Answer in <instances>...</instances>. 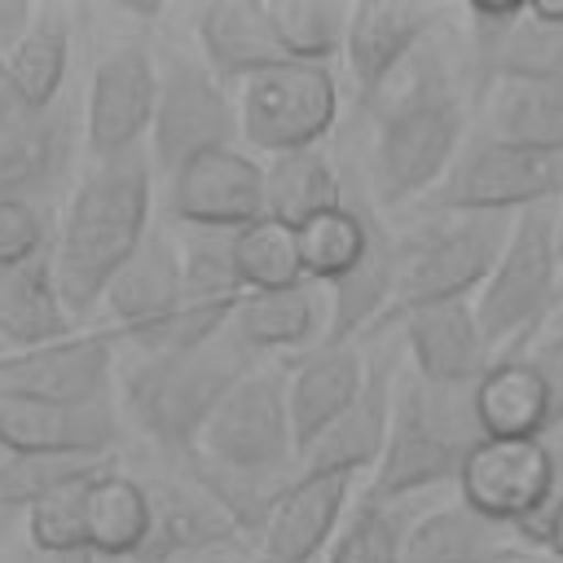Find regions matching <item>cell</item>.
<instances>
[{
  "mask_svg": "<svg viewBox=\"0 0 563 563\" xmlns=\"http://www.w3.org/2000/svg\"><path fill=\"white\" fill-rule=\"evenodd\" d=\"M374 119L369 194L378 207L427 198L466 145V106L449 57L427 40L409 66L365 106Z\"/></svg>",
  "mask_w": 563,
  "mask_h": 563,
  "instance_id": "6da1fadb",
  "label": "cell"
},
{
  "mask_svg": "<svg viewBox=\"0 0 563 563\" xmlns=\"http://www.w3.org/2000/svg\"><path fill=\"white\" fill-rule=\"evenodd\" d=\"M150 158L141 150L123 158H97L79 176L53 242V273L75 321L106 299L114 273L150 238Z\"/></svg>",
  "mask_w": 563,
  "mask_h": 563,
  "instance_id": "7a4b0ae2",
  "label": "cell"
},
{
  "mask_svg": "<svg viewBox=\"0 0 563 563\" xmlns=\"http://www.w3.org/2000/svg\"><path fill=\"white\" fill-rule=\"evenodd\" d=\"M255 365H264V356H255L233 325L185 352L136 356L123 369V413L163 462H180L202 444L207 422Z\"/></svg>",
  "mask_w": 563,
  "mask_h": 563,
  "instance_id": "3957f363",
  "label": "cell"
},
{
  "mask_svg": "<svg viewBox=\"0 0 563 563\" xmlns=\"http://www.w3.org/2000/svg\"><path fill=\"white\" fill-rule=\"evenodd\" d=\"M484 444L475 387H440L418 374L396 378L387 449L369 475V497L409 501L413 493L457 484L466 457Z\"/></svg>",
  "mask_w": 563,
  "mask_h": 563,
  "instance_id": "277c9868",
  "label": "cell"
},
{
  "mask_svg": "<svg viewBox=\"0 0 563 563\" xmlns=\"http://www.w3.org/2000/svg\"><path fill=\"white\" fill-rule=\"evenodd\" d=\"M510 229H515V216L427 211L422 224L400 233V282H396V299L387 317L378 321V330L400 325L418 308L457 303V299L479 295L510 242Z\"/></svg>",
  "mask_w": 563,
  "mask_h": 563,
  "instance_id": "5b68a950",
  "label": "cell"
},
{
  "mask_svg": "<svg viewBox=\"0 0 563 563\" xmlns=\"http://www.w3.org/2000/svg\"><path fill=\"white\" fill-rule=\"evenodd\" d=\"M559 295H563L559 211L532 207V211L515 216L510 242H506L493 277L475 295V312H479V325H484L493 352L510 347L501 356H519V347H528L541 334L550 312H559Z\"/></svg>",
  "mask_w": 563,
  "mask_h": 563,
  "instance_id": "8992f818",
  "label": "cell"
},
{
  "mask_svg": "<svg viewBox=\"0 0 563 563\" xmlns=\"http://www.w3.org/2000/svg\"><path fill=\"white\" fill-rule=\"evenodd\" d=\"M563 194V154H537L493 136L462 145L444 180L422 198L427 211L453 216H523L532 207H554Z\"/></svg>",
  "mask_w": 563,
  "mask_h": 563,
  "instance_id": "52a82bcc",
  "label": "cell"
},
{
  "mask_svg": "<svg viewBox=\"0 0 563 563\" xmlns=\"http://www.w3.org/2000/svg\"><path fill=\"white\" fill-rule=\"evenodd\" d=\"M198 453L211 462L242 471V475H268V479H295L299 475V440L286 396V374L277 365H255L216 409V418L202 431Z\"/></svg>",
  "mask_w": 563,
  "mask_h": 563,
  "instance_id": "ba28073f",
  "label": "cell"
},
{
  "mask_svg": "<svg viewBox=\"0 0 563 563\" xmlns=\"http://www.w3.org/2000/svg\"><path fill=\"white\" fill-rule=\"evenodd\" d=\"M457 501L519 537L563 501V440H484L462 475Z\"/></svg>",
  "mask_w": 563,
  "mask_h": 563,
  "instance_id": "9c48e42d",
  "label": "cell"
},
{
  "mask_svg": "<svg viewBox=\"0 0 563 563\" xmlns=\"http://www.w3.org/2000/svg\"><path fill=\"white\" fill-rule=\"evenodd\" d=\"M242 141V114L229 84H220L198 57H167L158 66V110L150 128L154 163L163 176H176L202 154L233 150Z\"/></svg>",
  "mask_w": 563,
  "mask_h": 563,
  "instance_id": "30bf717a",
  "label": "cell"
},
{
  "mask_svg": "<svg viewBox=\"0 0 563 563\" xmlns=\"http://www.w3.org/2000/svg\"><path fill=\"white\" fill-rule=\"evenodd\" d=\"M242 141L268 158L312 150L339 119V84L330 66L282 62L238 88Z\"/></svg>",
  "mask_w": 563,
  "mask_h": 563,
  "instance_id": "8fae6325",
  "label": "cell"
},
{
  "mask_svg": "<svg viewBox=\"0 0 563 563\" xmlns=\"http://www.w3.org/2000/svg\"><path fill=\"white\" fill-rule=\"evenodd\" d=\"M158 110V66L141 40L114 44L88 84L84 106V141L92 158H123L141 150Z\"/></svg>",
  "mask_w": 563,
  "mask_h": 563,
  "instance_id": "7c38bea8",
  "label": "cell"
},
{
  "mask_svg": "<svg viewBox=\"0 0 563 563\" xmlns=\"http://www.w3.org/2000/svg\"><path fill=\"white\" fill-rule=\"evenodd\" d=\"M114 343L119 334L110 325H92L31 352H9L0 356V391L57 405H110Z\"/></svg>",
  "mask_w": 563,
  "mask_h": 563,
  "instance_id": "4fadbf2b",
  "label": "cell"
},
{
  "mask_svg": "<svg viewBox=\"0 0 563 563\" xmlns=\"http://www.w3.org/2000/svg\"><path fill=\"white\" fill-rule=\"evenodd\" d=\"M167 216L176 229H246L268 216L264 167L246 150H216L167 176Z\"/></svg>",
  "mask_w": 563,
  "mask_h": 563,
  "instance_id": "5bb4252c",
  "label": "cell"
},
{
  "mask_svg": "<svg viewBox=\"0 0 563 563\" xmlns=\"http://www.w3.org/2000/svg\"><path fill=\"white\" fill-rule=\"evenodd\" d=\"M466 18L479 92L501 79L563 84V26L532 18V9L519 0H475Z\"/></svg>",
  "mask_w": 563,
  "mask_h": 563,
  "instance_id": "9a60e30c",
  "label": "cell"
},
{
  "mask_svg": "<svg viewBox=\"0 0 563 563\" xmlns=\"http://www.w3.org/2000/svg\"><path fill=\"white\" fill-rule=\"evenodd\" d=\"M70 167V119L62 106H31L0 62V202L48 194Z\"/></svg>",
  "mask_w": 563,
  "mask_h": 563,
  "instance_id": "2e32d148",
  "label": "cell"
},
{
  "mask_svg": "<svg viewBox=\"0 0 563 563\" xmlns=\"http://www.w3.org/2000/svg\"><path fill=\"white\" fill-rule=\"evenodd\" d=\"M435 9L413 0H356L347 18V70L356 84V101L369 106L431 40Z\"/></svg>",
  "mask_w": 563,
  "mask_h": 563,
  "instance_id": "e0dca14e",
  "label": "cell"
},
{
  "mask_svg": "<svg viewBox=\"0 0 563 563\" xmlns=\"http://www.w3.org/2000/svg\"><path fill=\"white\" fill-rule=\"evenodd\" d=\"M352 506V475H295L273 506L255 563H317Z\"/></svg>",
  "mask_w": 563,
  "mask_h": 563,
  "instance_id": "ac0fdd59",
  "label": "cell"
},
{
  "mask_svg": "<svg viewBox=\"0 0 563 563\" xmlns=\"http://www.w3.org/2000/svg\"><path fill=\"white\" fill-rule=\"evenodd\" d=\"M123 422L114 405H57L0 391L4 453H114Z\"/></svg>",
  "mask_w": 563,
  "mask_h": 563,
  "instance_id": "d6986e66",
  "label": "cell"
},
{
  "mask_svg": "<svg viewBox=\"0 0 563 563\" xmlns=\"http://www.w3.org/2000/svg\"><path fill=\"white\" fill-rule=\"evenodd\" d=\"M400 330L409 343L413 374L427 383H440V387H475L497 361V352L479 325L475 299L418 308L400 321Z\"/></svg>",
  "mask_w": 563,
  "mask_h": 563,
  "instance_id": "ffe728a7",
  "label": "cell"
},
{
  "mask_svg": "<svg viewBox=\"0 0 563 563\" xmlns=\"http://www.w3.org/2000/svg\"><path fill=\"white\" fill-rule=\"evenodd\" d=\"M185 295V268H180V246L163 233L150 229V238L136 246V255L114 273L110 290H106V312H110V330L119 339H128L132 347L154 334Z\"/></svg>",
  "mask_w": 563,
  "mask_h": 563,
  "instance_id": "44dd1931",
  "label": "cell"
},
{
  "mask_svg": "<svg viewBox=\"0 0 563 563\" xmlns=\"http://www.w3.org/2000/svg\"><path fill=\"white\" fill-rule=\"evenodd\" d=\"M145 488H150V532L128 563H176L242 545V532L180 475L145 479Z\"/></svg>",
  "mask_w": 563,
  "mask_h": 563,
  "instance_id": "7402d4cb",
  "label": "cell"
},
{
  "mask_svg": "<svg viewBox=\"0 0 563 563\" xmlns=\"http://www.w3.org/2000/svg\"><path fill=\"white\" fill-rule=\"evenodd\" d=\"M391 396H396L391 361H374L356 405L299 453V475H352L356 479L361 471H374L387 449V431H391Z\"/></svg>",
  "mask_w": 563,
  "mask_h": 563,
  "instance_id": "603a6c76",
  "label": "cell"
},
{
  "mask_svg": "<svg viewBox=\"0 0 563 563\" xmlns=\"http://www.w3.org/2000/svg\"><path fill=\"white\" fill-rule=\"evenodd\" d=\"M198 48L207 70L220 84H246L273 66L286 62L273 18H268V0H211L198 9Z\"/></svg>",
  "mask_w": 563,
  "mask_h": 563,
  "instance_id": "cb8c5ba5",
  "label": "cell"
},
{
  "mask_svg": "<svg viewBox=\"0 0 563 563\" xmlns=\"http://www.w3.org/2000/svg\"><path fill=\"white\" fill-rule=\"evenodd\" d=\"M365 378H369V365L361 361V352L352 343L347 347L321 343V347H312L286 374V396H290V418H295L299 453L317 435H325L356 405V396L365 391Z\"/></svg>",
  "mask_w": 563,
  "mask_h": 563,
  "instance_id": "d4e9b609",
  "label": "cell"
},
{
  "mask_svg": "<svg viewBox=\"0 0 563 563\" xmlns=\"http://www.w3.org/2000/svg\"><path fill=\"white\" fill-rule=\"evenodd\" d=\"M233 334L255 352H295V347H321L330 334V295L317 290V282L282 286V290H246L233 312Z\"/></svg>",
  "mask_w": 563,
  "mask_h": 563,
  "instance_id": "484cf974",
  "label": "cell"
},
{
  "mask_svg": "<svg viewBox=\"0 0 563 563\" xmlns=\"http://www.w3.org/2000/svg\"><path fill=\"white\" fill-rule=\"evenodd\" d=\"M70 334H75V317L62 299L53 251L0 277V343L9 352H31Z\"/></svg>",
  "mask_w": 563,
  "mask_h": 563,
  "instance_id": "4316f807",
  "label": "cell"
},
{
  "mask_svg": "<svg viewBox=\"0 0 563 563\" xmlns=\"http://www.w3.org/2000/svg\"><path fill=\"white\" fill-rule=\"evenodd\" d=\"M475 413L484 440H541L550 435V391L537 365L519 356H497L493 369L475 383Z\"/></svg>",
  "mask_w": 563,
  "mask_h": 563,
  "instance_id": "83f0119b",
  "label": "cell"
},
{
  "mask_svg": "<svg viewBox=\"0 0 563 563\" xmlns=\"http://www.w3.org/2000/svg\"><path fill=\"white\" fill-rule=\"evenodd\" d=\"M484 136L537 154H563V84L501 79L484 92Z\"/></svg>",
  "mask_w": 563,
  "mask_h": 563,
  "instance_id": "f1b7e54d",
  "label": "cell"
},
{
  "mask_svg": "<svg viewBox=\"0 0 563 563\" xmlns=\"http://www.w3.org/2000/svg\"><path fill=\"white\" fill-rule=\"evenodd\" d=\"M369 180H361L356 172L343 167V207L299 224V255H303V273L317 286H334L339 277L352 273V264L365 251V216H369Z\"/></svg>",
  "mask_w": 563,
  "mask_h": 563,
  "instance_id": "f546056e",
  "label": "cell"
},
{
  "mask_svg": "<svg viewBox=\"0 0 563 563\" xmlns=\"http://www.w3.org/2000/svg\"><path fill=\"white\" fill-rule=\"evenodd\" d=\"M264 180H268V216L290 229L343 207V167L321 145L268 158Z\"/></svg>",
  "mask_w": 563,
  "mask_h": 563,
  "instance_id": "4dcf8cb0",
  "label": "cell"
},
{
  "mask_svg": "<svg viewBox=\"0 0 563 563\" xmlns=\"http://www.w3.org/2000/svg\"><path fill=\"white\" fill-rule=\"evenodd\" d=\"M150 532V488L119 466L88 484V550L97 559H132Z\"/></svg>",
  "mask_w": 563,
  "mask_h": 563,
  "instance_id": "1f68e13d",
  "label": "cell"
},
{
  "mask_svg": "<svg viewBox=\"0 0 563 563\" xmlns=\"http://www.w3.org/2000/svg\"><path fill=\"white\" fill-rule=\"evenodd\" d=\"M66 66H70V18L57 4L35 9V22L26 31V40L4 57V75L9 84L31 101V106H62V84H66Z\"/></svg>",
  "mask_w": 563,
  "mask_h": 563,
  "instance_id": "d6a6232c",
  "label": "cell"
},
{
  "mask_svg": "<svg viewBox=\"0 0 563 563\" xmlns=\"http://www.w3.org/2000/svg\"><path fill=\"white\" fill-rule=\"evenodd\" d=\"M501 545V523L475 515L466 501H453L413 519L400 563H479Z\"/></svg>",
  "mask_w": 563,
  "mask_h": 563,
  "instance_id": "836d02e7",
  "label": "cell"
},
{
  "mask_svg": "<svg viewBox=\"0 0 563 563\" xmlns=\"http://www.w3.org/2000/svg\"><path fill=\"white\" fill-rule=\"evenodd\" d=\"M114 466V453H4L0 457V510H31L35 501L97 479Z\"/></svg>",
  "mask_w": 563,
  "mask_h": 563,
  "instance_id": "e575fe53",
  "label": "cell"
},
{
  "mask_svg": "<svg viewBox=\"0 0 563 563\" xmlns=\"http://www.w3.org/2000/svg\"><path fill=\"white\" fill-rule=\"evenodd\" d=\"M268 18L277 31V44L286 62H312L330 66V57L347 44V18L352 4L339 0H268Z\"/></svg>",
  "mask_w": 563,
  "mask_h": 563,
  "instance_id": "d590c367",
  "label": "cell"
},
{
  "mask_svg": "<svg viewBox=\"0 0 563 563\" xmlns=\"http://www.w3.org/2000/svg\"><path fill=\"white\" fill-rule=\"evenodd\" d=\"M409 528L413 523L405 519V501H378L361 493L347 506V519L334 532L325 563H400Z\"/></svg>",
  "mask_w": 563,
  "mask_h": 563,
  "instance_id": "8d00e7d4",
  "label": "cell"
},
{
  "mask_svg": "<svg viewBox=\"0 0 563 563\" xmlns=\"http://www.w3.org/2000/svg\"><path fill=\"white\" fill-rule=\"evenodd\" d=\"M233 260L246 290H282L308 282L303 255H299V229L264 216L233 233Z\"/></svg>",
  "mask_w": 563,
  "mask_h": 563,
  "instance_id": "74e56055",
  "label": "cell"
},
{
  "mask_svg": "<svg viewBox=\"0 0 563 563\" xmlns=\"http://www.w3.org/2000/svg\"><path fill=\"white\" fill-rule=\"evenodd\" d=\"M88 484L53 493L26 510V541L35 550H88Z\"/></svg>",
  "mask_w": 563,
  "mask_h": 563,
  "instance_id": "f35d334b",
  "label": "cell"
},
{
  "mask_svg": "<svg viewBox=\"0 0 563 563\" xmlns=\"http://www.w3.org/2000/svg\"><path fill=\"white\" fill-rule=\"evenodd\" d=\"M53 242H57V224L44 202L35 198L0 202V277L40 260L44 251H53Z\"/></svg>",
  "mask_w": 563,
  "mask_h": 563,
  "instance_id": "ab89813d",
  "label": "cell"
},
{
  "mask_svg": "<svg viewBox=\"0 0 563 563\" xmlns=\"http://www.w3.org/2000/svg\"><path fill=\"white\" fill-rule=\"evenodd\" d=\"M523 356L537 365V374H541V383L550 391V427L559 431L563 427V321L545 339H537L532 352H523Z\"/></svg>",
  "mask_w": 563,
  "mask_h": 563,
  "instance_id": "60d3db41",
  "label": "cell"
},
{
  "mask_svg": "<svg viewBox=\"0 0 563 563\" xmlns=\"http://www.w3.org/2000/svg\"><path fill=\"white\" fill-rule=\"evenodd\" d=\"M35 22V9L26 0H0V57H9Z\"/></svg>",
  "mask_w": 563,
  "mask_h": 563,
  "instance_id": "b9f144b4",
  "label": "cell"
},
{
  "mask_svg": "<svg viewBox=\"0 0 563 563\" xmlns=\"http://www.w3.org/2000/svg\"><path fill=\"white\" fill-rule=\"evenodd\" d=\"M523 541L541 545L545 554H554V559L563 563V501H554V510H550L545 519H537V523L523 532Z\"/></svg>",
  "mask_w": 563,
  "mask_h": 563,
  "instance_id": "7bdbcfd3",
  "label": "cell"
},
{
  "mask_svg": "<svg viewBox=\"0 0 563 563\" xmlns=\"http://www.w3.org/2000/svg\"><path fill=\"white\" fill-rule=\"evenodd\" d=\"M18 563H97V554L92 550H35V545H26Z\"/></svg>",
  "mask_w": 563,
  "mask_h": 563,
  "instance_id": "ee69618b",
  "label": "cell"
},
{
  "mask_svg": "<svg viewBox=\"0 0 563 563\" xmlns=\"http://www.w3.org/2000/svg\"><path fill=\"white\" fill-rule=\"evenodd\" d=\"M523 559H532V554H528V550H519V545H501V550L484 554L479 563H523Z\"/></svg>",
  "mask_w": 563,
  "mask_h": 563,
  "instance_id": "f6af8a7d",
  "label": "cell"
},
{
  "mask_svg": "<svg viewBox=\"0 0 563 563\" xmlns=\"http://www.w3.org/2000/svg\"><path fill=\"white\" fill-rule=\"evenodd\" d=\"M523 563H545V559H537V554H532V559H523Z\"/></svg>",
  "mask_w": 563,
  "mask_h": 563,
  "instance_id": "bcb514c9",
  "label": "cell"
},
{
  "mask_svg": "<svg viewBox=\"0 0 563 563\" xmlns=\"http://www.w3.org/2000/svg\"><path fill=\"white\" fill-rule=\"evenodd\" d=\"M559 321H563V295H559Z\"/></svg>",
  "mask_w": 563,
  "mask_h": 563,
  "instance_id": "7dc6e473",
  "label": "cell"
},
{
  "mask_svg": "<svg viewBox=\"0 0 563 563\" xmlns=\"http://www.w3.org/2000/svg\"><path fill=\"white\" fill-rule=\"evenodd\" d=\"M559 238H563V211H559Z\"/></svg>",
  "mask_w": 563,
  "mask_h": 563,
  "instance_id": "c3c4849f",
  "label": "cell"
},
{
  "mask_svg": "<svg viewBox=\"0 0 563 563\" xmlns=\"http://www.w3.org/2000/svg\"><path fill=\"white\" fill-rule=\"evenodd\" d=\"M0 356H9V347H4V343H0Z\"/></svg>",
  "mask_w": 563,
  "mask_h": 563,
  "instance_id": "681fc988",
  "label": "cell"
},
{
  "mask_svg": "<svg viewBox=\"0 0 563 563\" xmlns=\"http://www.w3.org/2000/svg\"><path fill=\"white\" fill-rule=\"evenodd\" d=\"M0 519H4V510H0Z\"/></svg>",
  "mask_w": 563,
  "mask_h": 563,
  "instance_id": "f907efd6",
  "label": "cell"
},
{
  "mask_svg": "<svg viewBox=\"0 0 563 563\" xmlns=\"http://www.w3.org/2000/svg\"><path fill=\"white\" fill-rule=\"evenodd\" d=\"M0 62H4V57H0Z\"/></svg>",
  "mask_w": 563,
  "mask_h": 563,
  "instance_id": "816d5d0a",
  "label": "cell"
}]
</instances>
